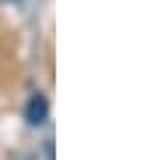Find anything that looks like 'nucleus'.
<instances>
[{"label":"nucleus","mask_w":160,"mask_h":160,"mask_svg":"<svg viewBox=\"0 0 160 160\" xmlns=\"http://www.w3.org/2000/svg\"><path fill=\"white\" fill-rule=\"evenodd\" d=\"M46 118H48V99L43 93H35L27 104V120L32 126H40V123H46Z\"/></svg>","instance_id":"nucleus-1"}]
</instances>
